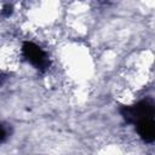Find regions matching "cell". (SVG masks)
<instances>
[{
    "instance_id": "obj_4",
    "label": "cell",
    "mask_w": 155,
    "mask_h": 155,
    "mask_svg": "<svg viewBox=\"0 0 155 155\" xmlns=\"http://www.w3.org/2000/svg\"><path fill=\"white\" fill-rule=\"evenodd\" d=\"M7 137H8V130L6 128L5 125L0 124V144L4 143L7 139Z\"/></svg>"
},
{
    "instance_id": "obj_2",
    "label": "cell",
    "mask_w": 155,
    "mask_h": 155,
    "mask_svg": "<svg viewBox=\"0 0 155 155\" xmlns=\"http://www.w3.org/2000/svg\"><path fill=\"white\" fill-rule=\"evenodd\" d=\"M24 58L35 68L44 70L48 67V57L46 52L33 42H25L22 47Z\"/></svg>"
},
{
    "instance_id": "obj_1",
    "label": "cell",
    "mask_w": 155,
    "mask_h": 155,
    "mask_svg": "<svg viewBox=\"0 0 155 155\" xmlns=\"http://www.w3.org/2000/svg\"><path fill=\"white\" fill-rule=\"evenodd\" d=\"M124 117L130 122H138L144 119H153L154 104L151 101H142L133 107H126L122 110Z\"/></svg>"
},
{
    "instance_id": "obj_5",
    "label": "cell",
    "mask_w": 155,
    "mask_h": 155,
    "mask_svg": "<svg viewBox=\"0 0 155 155\" xmlns=\"http://www.w3.org/2000/svg\"><path fill=\"white\" fill-rule=\"evenodd\" d=\"M4 80H5V75L2 74V71H0V86L2 85V82H4Z\"/></svg>"
},
{
    "instance_id": "obj_3",
    "label": "cell",
    "mask_w": 155,
    "mask_h": 155,
    "mask_svg": "<svg viewBox=\"0 0 155 155\" xmlns=\"http://www.w3.org/2000/svg\"><path fill=\"white\" fill-rule=\"evenodd\" d=\"M137 131L144 142H153L155 138V126L153 119H144L137 122Z\"/></svg>"
}]
</instances>
